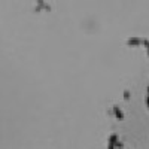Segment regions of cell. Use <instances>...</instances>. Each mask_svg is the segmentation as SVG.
I'll list each match as a JSON object with an SVG mask.
<instances>
[{
	"mask_svg": "<svg viewBox=\"0 0 149 149\" xmlns=\"http://www.w3.org/2000/svg\"><path fill=\"white\" fill-rule=\"evenodd\" d=\"M112 112H113V115H115V118H116L118 121H122V119H124V112H122V109H121L119 106H113Z\"/></svg>",
	"mask_w": 149,
	"mask_h": 149,
	"instance_id": "6da1fadb",
	"label": "cell"
},
{
	"mask_svg": "<svg viewBox=\"0 0 149 149\" xmlns=\"http://www.w3.org/2000/svg\"><path fill=\"white\" fill-rule=\"evenodd\" d=\"M140 43H143V40L139 39V37H130V39L127 40V45H128V46H137V45H140Z\"/></svg>",
	"mask_w": 149,
	"mask_h": 149,
	"instance_id": "7a4b0ae2",
	"label": "cell"
},
{
	"mask_svg": "<svg viewBox=\"0 0 149 149\" xmlns=\"http://www.w3.org/2000/svg\"><path fill=\"white\" fill-rule=\"evenodd\" d=\"M118 142H119V140H118V134L113 133V134H110V136H109V143H112V145H115V146H116Z\"/></svg>",
	"mask_w": 149,
	"mask_h": 149,
	"instance_id": "3957f363",
	"label": "cell"
},
{
	"mask_svg": "<svg viewBox=\"0 0 149 149\" xmlns=\"http://www.w3.org/2000/svg\"><path fill=\"white\" fill-rule=\"evenodd\" d=\"M124 98H125V100L128 102L130 100V98H131V93L128 91V90H125V91H124Z\"/></svg>",
	"mask_w": 149,
	"mask_h": 149,
	"instance_id": "277c9868",
	"label": "cell"
},
{
	"mask_svg": "<svg viewBox=\"0 0 149 149\" xmlns=\"http://www.w3.org/2000/svg\"><path fill=\"white\" fill-rule=\"evenodd\" d=\"M143 45H145V48H146V52H148V57H149V40H143Z\"/></svg>",
	"mask_w": 149,
	"mask_h": 149,
	"instance_id": "5b68a950",
	"label": "cell"
},
{
	"mask_svg": "<svg viewBox=\"0 0 149 149\" xmlns=\"http://www.w3.org/2000/svg\"><path fill=\"white\" fill-rule=\"evenodd\" d=\"M116 148H119V149H122V148H124V145H122V142H118V143H116Z\"/></svg>",
	"mask_w": 149,
	"mask_h": 149,
	"instance_id": "8992f818",
	"label": "cell"
},
{
	"mask_svg": "<svg viewBox=\"0 0 149 149\" xmlns=\"http://www.w3.org/2000/svg\"><path fill=\"white\" fill-rule=\"evenodd\" d=\"M115 148H116V146H115V145H112V143L107 145V149H115Z\"/></svg>",
	"mask_w": 149,
	"mask_h": 149,
	"instance_id": "52a82bcc",
	"label": "cell"
},
{
	"mask_svg": "<svg viewBox=\"0 0 149 149\" xmlns=\"http://www.w3.org/2000/svg\"><path fill=\"white\" fill-rule=\"evenodd\" d=\"M146 106H148V109H149V95L146 97Z\"/></svg>",
	"mask_w": 149,
	"mask_h": 149,
	"instance_id": "ba28073f",
	"label": "cell"
},
{
	"mask_svg": "<svg viewBox=\"0 0 149 149\" xmlns=\"http://www.w3.org/2000/svg\"><path fill=\"white\" fill-rule=\"evenodd\" d=\"M146 91H148V95H149V86H148V88H146Z\"/></svg>",
	"mask_w": 149,
	"mask_h": 149,
	"instance_id": "9c48e42d",
	"label": "cell"
}]
</instances>
